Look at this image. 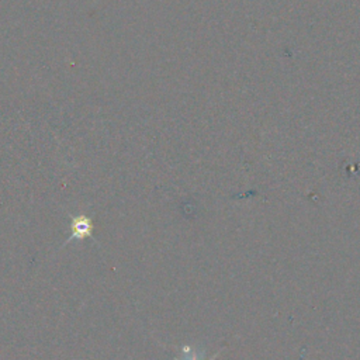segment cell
<instances>
[{
	"mask_svg": "<svg viewBox=\"0 0 360 360\" xmlns=\"http://www.w3.org/2000/svg\"><path fill=\"white\" fill-rule=\"evenodd\" d=\"M70 238L68 239V242H70L72 239L75 240H82L84 238L91 236L93 232V222L89 217L86 215H77L75 218H72V224H70ZM66 242V243H68Z\"/></svg>",
	"mask_w": 360,
	"mask_h": 360,
	"instance_id": "6da1fadb",
	"label": "cell"
}]
</instances>
